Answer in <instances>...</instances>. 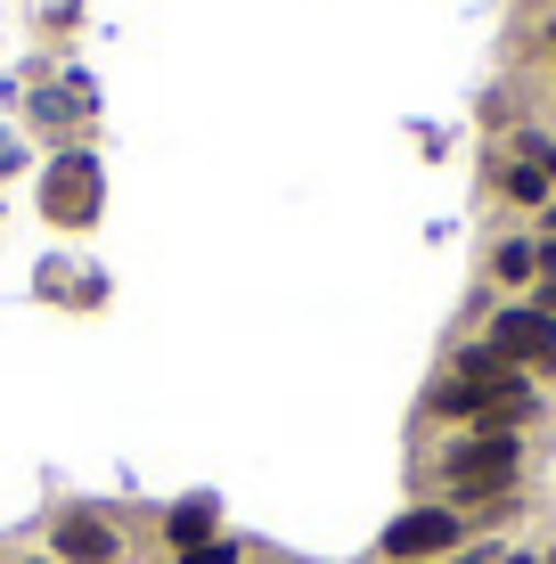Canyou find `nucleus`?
I'll return each instance as SVG.
<instances>
[{
  "instance_id": "3",
  "label": "nucleus",
  "mask_w": 556,
  "mask_h": 564,
  "mask_svg": "<svg viewBox=\"0 0 556 564\" xmlns=\"http://www.w3.org/2000/svg\"><path fill=\"white\" fill-rule=\"evenodd\" d=\"M443 549H458V516L450 508H410L385 532V556L393 564H426V556H443Z\"/></svg>"
},
{
  "instance_id": "9",
  "label": "nucleus",
  "mask_w": 556,
  "mask_h": 564,
  "mask_svg": "<svg viewBox=\"0 0 556 564\" xmlns=\"http://www.w3.org/2000/svg\"><path fill=\"white\" fill-rule=\"evenodd\" d=\"M541 311H548V319H556V279H548V286H541Z\"/></svg>"
},
{
  "instance_id": "10",
  "label": "nucleus",
  "mask_w": 556,
  "mask_h": 564,
  "mask_svg": "<svg viewBox=\"0 0 556 564\" xmlns=\"http://www.w3.org/2000/svg\"><path fill=\"white\" fill-rule=\"evenodd\" d=\"M500 564H532V556H500Z\"/></svg>"
},
{
  "instance_id": "5",
  "label": "nucleus",
  "mask_w": 556,
  "mask_h": 564,
  "mask_svg": "<svg viewBox=\"0 0 556 564\" xmlns=\"http://www.w3.org/2000/svg\"><path fill=\"white\" fill-rule=\"evenodd\" d=\"M172 540H181V556L188 549H205V540H214V499H181V508H172V523H164Z\"/></svg>"
},
{
  "instance_id": "6",
  "label": "nucleus",
  "mask_w": 556,
  "mask_h": 564,
  "mask_svg": "<svg viewBox=\"0 0 556 564\" xmlns=\"http://www.w3.org/2000/svg\"><path fill=\"white\" fill-rule=\"evenodd\" d=\"M508 197L515 205H548V172L541 164H508Z\"/></svg>"
},
{
  "instance_id": "8",
  "label": "nucleus",
  "mask_w": 556,
  "mask_h": 564,
  "mask_svg": "<svg viewBox=\"0 0 556 564\" xmlns=\"http://www.w3.org/2000/svg\"><path fill=\"white\" fill-rule=\"evenodd\" d=\"M181 564H238V549H229V540H205V549H188Z\"/></svg>"
},
{
  "instance_id": "11",
  "label": "nucleus",
  "mask_w": 556,
  "mask_h": 564,
  "mask_svg": "<svg viewBox=\"0 0 556 564\" xmlns=\"http://www.w3.org/2000/svg\"><path fill=\"white\" fill-rule=\"evenodd\" d=\"M548 42H556V25H548Z\"/></svg>"
},
{
  "instance_id": "1",
  "label": "nucleus",
  "mask_w": 556,
  "mask_h": 564,
  "mask_svg": "<svg viewBox=\"0 0 556 564\" xmlns=\"http://www.w3.org/2000/svg\"><path fill=\"white\" fill-rule=\"evenodd\" d=\"M508 475H515V434H475L467 451H450V482L475 499L508 491Z\"/></svg>"
},
{
  "instance_id": "7",
  "label": "nucleus",
  "mask_w": 556,
  "mask_h": 564,
  "mask_svg": "<svg viewBox=\"0 0 556 564\" xmlns=\"http://www.w3.org/2000/svg\"><path fill=\"white\" fill-rule=\"evenodd\" d=\"M491 270H500V279H532V270H541V246H500Z\"/></svg>"
},
{
  "instance_id": "2",
  "label": "nucleus",
  "mask_w": 556,
  "mask_h": 564,
  "mask_svg": "<svg viewBox=\"0 0 556 564\" xmlns=\"http://www.w3.org/2000/svg\"><path fill=\"white\" fill-rule=\"evenodd\" d=\"M483 344H491L508 368H515V360H548V368H556V319H548L541 303H532V311H500Z\"/></svg>"
},
{
  "instance_id": "12",
  "label": "nucleus",
  "mask_w": 556,
  "mask_h": 564,
  "mask_svg": "<svg viewBox=\"0 0 556 564\" xmlns=\"http://www.w3.org/2000/svg\"><path fill=\"white\" fill-rule=\"evenodd\" d=\"M548 221H556V213H548Z\"/></svg>"
},
{
  "instance_id": "4",
  "label": "nucleus",
  "mask_w": 556,
  "mask_h": 564,
  "mask_svg": "<svg viewBox=\"0 0 556 564\" xmlns=\"http://www.w3.org/2000/svg\"><path fill=\"white\" fill-rule=\"evenodd\" d=\"M57 556L66 564H115V532L99 516H57Z\"/></svg>"
}]
</instances>
